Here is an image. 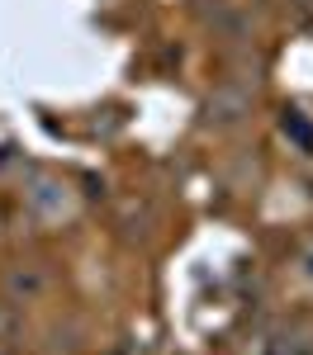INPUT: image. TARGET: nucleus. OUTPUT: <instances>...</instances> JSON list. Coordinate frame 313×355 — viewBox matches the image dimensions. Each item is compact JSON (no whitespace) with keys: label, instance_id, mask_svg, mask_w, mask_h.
<instances>
[{"label":"nucleus","instance_id":"f03ea898","mask_svg":"<svg viewBox=\"0 0 313 355\" xmlns=\"http://www.w3.org/2000/svg\"><path fill=\"white\" fill-rule=\"evenodd\" d=\"M304 5H309V0H304Z\"/></svg>","mask_w":313,"mask_h":355},{"label":"nucleus","instance_id":"f257e3e1","mask_svg":"<svg viewBox=\"0 0 313 355\" xmlns=\"http://www.w3.org/2000/svg\"><path fill=\"white\" fill-rule=\"evenodd\" d=\"M242 110H247L242 90H219V100H209V119H219V123H232Z\"/></svg>","mask_w":313,"mask_h":355}]
</instances>
